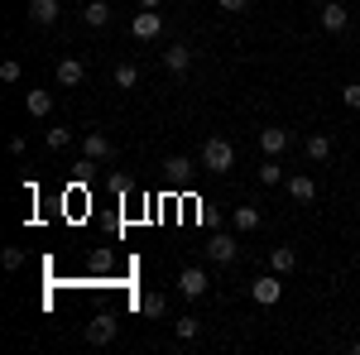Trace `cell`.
Wrapping results in <instances>:
<instances>
[{"label":"cell","mask_w":360,"mask_h":355,"mask_svg":"<svg viewBox=\"0 0 360 355\" xmlns=\"http://www.w3.org/2000/svg\"><path fill=\"white\" fill-rule=\"evenodd\" d=\"M197 168L202 173H212V178H221V173H231L236 168V144L221 135H212V139H202V154H197Z\"/></svg>","instance_id":"cell-1"},{"label":"cell","mask_w":360,"mask_h":355,"mask_svg":"<svg viewBox=\"0 0 360 355\" xmlns=\"http://www.w3.org/2000/svg\"><path fill=\"white\" fill-rule=\"evenodd\" d=\"M250 298L259 302V307H274L278 298H283V273H259V278H255V283H250Z\"/></svg>","instance_id":"cell-2"},{"label":"cell","mask_w":360,"mask_h":355,"mask_svg":"<svg viewBox=\"0 0 360 355\" xmlns=\"http://www.w3.org/2000/svg\"><path fill=\"white\" fill-rule=\"evenodd\" d=\"M82 154L91 159V164H111V159H115L111 135H106V130H86V135H82Z\"/></svg>","instance_id":"cell-3"},{"label":"cell","mask_w":360,"mask_h":355,"mask_svg":"<svg viewBox=\"0 0 360 355\" xmlns=\"http://www.w3.org/2000/svg\"><path fill=\"white\" fill-rule=\"evenodd\" d=\"M115 331H120V322H115V312H96L91 322H86V341L91 346H111Z\"/></svg>","instance_id":"cell-4"},{"label":"cell","mask_w":360,"mask_h":355,"mask_svg":"<svg viewBox=\"0 0 360 355\" xmlns=\"http://www.w3.org/2000/svg\"><path fill=\"white\" fill-rule=\"evenodd\" d=\"M130 34H135L139 44H154V39L164 34V15H154V10H139L135 20H130Z\"/></svg>","instance_id":"cell-5"},{"label":"cell","mask_w":360,"mask_h":355,"mask_svg":"<svg viewBox=\"0 0 360 355\" xmlns=\"http://www.w3.org/2000/svg\"><path fill=\"white\" fill-rule=\"evenodd\" d=\"M317 20H322V29H327V34H341V29L351 25V10H346L341 0H327V5L317 10Z\"/></svg>","instance_id":"cell-6"},{"label":"cell","mask_w":360,"mask_h":355,"mask_svg":"<svg viewBox=\"0 0 360 355\" xmlns=\"http://www.w3.org/2000/svg\"><path fill=\"white\" fill-rule=\"evenodd\" d=\"M288 144H293V135H288L283 125H264V130H259V149H264L269 159H278V154H283Z\"/></svg>","instance_id":"cell-7"},{"label":"cell","mask_w":360,"mask_h":355,"mask_svg":"<svg viewBox=\"0 0 360 355\" xmlns=\"http://www.w3.org/2000/svg\"><path fill=\"white\" fill-rule=\"evenodd\" d=\"M236 235H226V231H217V235H212V240H207V259H212V264H231V259H236Z\"/></svg>","instance_id":"cell-8"},{"label":"cell","mask_w":360,"mask_h":355,"mask_svg":"<svg viewBox=\"0 0 360 355\" xmlns=\"http://www.w3.org/2000/svg\"><path fill=\"white\" fill-rule=\"evenodd\" d=\"M283 188H288V197H293L298 207H307V202H317V183H312L307 173H293V178H283Z\"/></svg>","instance_id":"cell-9"},{"label":"cell","mask_w":360,"mask_h":355,"mask_svg":"<svg viewBox=\"0 0 360 355\" xmlns=\"http://www.w3.org/2000/svg\"><path fill=\"white\" fill-rule=\"evenodd\" d=\"M53 77H58V86H68V91H72V86H82V82H86V67H82V58H63Z\"/></svg>","instance_id":"cell-10"},{"label":"cell","mask_w":360,"mask_h":355,"mask_svg":"<svg viewBox=\"0 0 360 355\" xmlns=\"http://www.w3.org/2000/svg\"><path fill=\"white\" fill-rule=\"evenodd\" d=\"M207 288H212V278H207L202 269H183L178 273V293H183V298H202Z\"/></svg>","instance_id":"cell-11"},{"label":"cell","mask_w":360,"mask_h":355,"mask_svg":"<svg viewBox=\"0 0 360 355\" xmlns=\"http://www.w3.org/2000/svg\"><path fill=\"white\" fill-rule=\"evenodd\" d=\"M259 221H264V212H259V207H236V212H231V226H236V235H250V231H259Z\"/></svg>","instance_id":"cell-12"},{"label":"cell","mask_w":360,"mask_h":355,"mask_svg":"<svg viewBox=\"0 0 360 355\" xmlns=\"http://www.w3.org/2000/svg\"><path fill=\"white\" fill-rule=\"evenodd\" d=\"M58 15H63V5H58V0H29V20H34V25H58Z\"/></svg>","instance_id":"cell-13"},{"label":"cell","mask_w":360,"mask_h":355,"mask_svg":"<svg viewBox=\"0 0 360 355\" xmlns=\"http://www.w3.org/2000/svg\"><path fill=\"white\" fill-rule=\"evenodd\" d=\"M82 25L86 29H106L111 25V5H106V0H86L82 5Z\"/></svg>","instance_id":"cell-14"},{"label":"cell","mask_w":360,"mask_h":355,"mask_svg":"<svg viewBox=\"0 0 360 355\" xmlns=\"http://www.w3.org/2000/svg\"><path fill=\"white\" fill-rule=\"evenodd\" d=\"M164 67L168 72H188V67H193V49H188V44H168L164 49Z\"/></svg>","instance_id":"cell-15"},{"label":"cell","mask_w":360,"mask_h":355,"mask_svg":"<svg viewBox=\"0 0 360 355\" xmlns=\"http://www.w3.org/2000/svg\"><path fill=\"white\" fill-rule=\"evenodd\" d=\"M25 110L34 120H49L53 115V91H25Z\"/></svg>","instance_id":"cell-16"},{"label":"cell","mask_w":360,"mask_h":355,"mask_svg":"<svg viewBox=\"0 0 360 355\" xmlns=\"http://www.w3.org/2000/svg\"><path fill=\"white\" fill-rule=\"evenodd\" d=\"M269 269H274V273H293V269H298V250H293V245H274V250H269Z\"/></svg>","instance_id":"cell-17"},{"label":"cell","mask_w":360,"mask_h":355,"mask_svg":"<svg viewBox=\"0 0 360 355\" xmlns=\"http://www.w3.org/2000/svg\"><path fill=\"white\" fill-rule=\"evenodd\" d=\"M307 159H312V164H327V159H332V135H307Z\"/></svg>","instance_id":"cell-18"},{"label":"cell","mask_w":360,"mask_h":355,"mask_svg":"<svg viewBox=\"0 0 360 355\" xmlns=\"http://www.w3.org/2000/svg\"><path fill=\"white\" fill-rule=\"evenodd\" d=\"M259 183H264V188H278V183H283V164L264 154V164H259Z\"/></svg>","instance_id":"cell-19"},{"label":"cell","mask_w":360,"mask_h":355,"mask_svg":"<svg viewBox=\"0 0 360 355\" xmlns=\"http://www.w3.org/2000/svg\"><path fill=\"white\" fill-rule=\"evenodd\" d=\"M139 312H144V317H164L168 298H164V293H144V298H139Z\"/></svg>","instance_id":"cell-20"},{"label":"cell","mask_w":360,"mask_h":355,"mask_svg":"<svg viewBox=\"0 0 360 355\" xmlns=\"http://www.w3.org/2000/svg\"><path fill=\"white\" fill-rule=\"evenodd\" d=\"M164 173H168V178H188V173H193V159H183V154H168V159H164Z\"/></svg>","instance_id":"cell-21"},{"label":"cell","mask_w":360,"mask_h":355,"mask_svg":"<svg viewBox=\"0 0 360 355\" xmlns=\"http://www.w3.org/2000/svg\"><path fill=\"white\" fill-rule=\"evenodd\" d=\"M135 82H139V67H135V63H120V67H115V86H120V91H130Z\"/></svg>","instance_id":"cell-22"},{"label":"cell","mask_w":360,"mask_h":355,"mask_svg":"<svg viewBox=\"0 0 360 355\" xmlns=\"http://www.w3.org/2000/svg\"><path fill=\"white\" fill-rule=\"evenodd\" d=\"M197 331H202V322H197V317H178V322H173V336H178V341H193Z\"/></svg>","instance_id":"cell-23"},{"label":"cell","mask_w":360,"mask_h":355,"mask_svg":"<svg viewBox=\"0 0 360 355\" xmlns=\"http://www.w3.org/2000/svg\"><path fill=\"white\" fill-rule=\"evenodd\" d=\"M68 139H72V130H68V125H53V130L44 135V144H49V149H68Z\"/></svg>","instance_id":"cell-24"},{"label":"cell","mask_w":360,"mask_h":355,"mask_svg":"<svg viewBox=\"0 0 360 355\" xmlns=\"http://www.w3.org/2000/svg\"><path fill=\"white\" fill-rule=\"evenodd\" d=\"M0 82H5V86L20 82V63H15V58H5V63H0Z\"/></svg>","instance_id":"cell-25"},{"label":"cell","mask_w":360,"mask_h":355,"mask_svg":"<svg viewBox=\"0 0 360 355\" xmlns=\"http://www.w3.org/2000/svg\"><path fill=\"white\" fill-rule=\"evenodd\" d=\"M0 259H5V269L15 273L20 264H25V250H20V245H5V254H0Z\"/></svg>","instance_id":"cell-26"},{"label":"cell","mask_w":360,"mask_h":355,"mask_svg":"<svg viewBox=\"0 0 360 355\" xmlns=\"http://www.w3.org/2000/svg\"><path fill=\"white\" fill-rule=\"evenodd\" d=\"M341 101H346L351 110H360V82H346V86H341Z\"/></svg>","instance_id":"cell-27"},{"label":"cell","mask_w":360,"mask_h":355,"mask_svg":"<svg viewBox=\"0 0 360 355\" xmlns=\"http://www.w3.org/2000/svg\"><path fill=\"white\" fill-rule=\"evenodd\" d=\"M217 10H226V15H245L250 0H217Z\"/></svg>","instance_id":"cell-28"},{"label":"cell","mask_w":360,"mask_h":355,"mask_svg":"<svg viewBox=\"0 0 360 355\" xmlns=\"http://www.w3.org/2000/svg\"><path fill=\"white\" fill-rule=\"evenodd\" d=\"M159 5H164V0H139V10H159Z\"/></svg>","instance_id":"cell-29"},{"label":"cell","mask_w":360,"mask_h":355,"mask_svg":"<svg viewBox=\"0 0 360 355\" xmlns=\"http://www.w3.org/2000/svg\"><path fill=\"white\" fill-rule=\"evenodd\" d=\"M307 5H317V10H322V5H327V0H307Z\"/></svg>","instance_id":"cell-30"}]
</instances>
